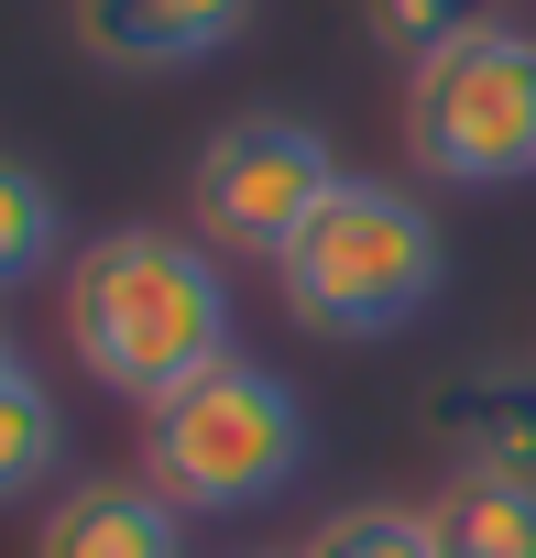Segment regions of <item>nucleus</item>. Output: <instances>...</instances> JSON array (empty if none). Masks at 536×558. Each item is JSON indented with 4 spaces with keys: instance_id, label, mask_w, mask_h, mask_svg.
I'll return each instance as SVG.
<instances>
[{
    "instance_id": "obj_1",
    "label": "nucleus",
    "mask_w": 536,
    "mask_h": 558,
    "mask_svg": "<svg viewBox=\"0 0 536 558\" xmlns=\"http://www.w3.org/2000/svg\"><path fill=\"white\" fill-rule=\"evenodd\" d=\"M66 351L88 362V384L132 395L143 416L197 384L208 362H230V274L197 230H99L66 252Z\"/></svg>"
},
{
    "instance_id": "obj_2",
    "label": "nucleus",
    "mask_w": 536,
    "mask_h": 558,
    "mask_svg": "<svg viewBox=\"0 0 536 558\" xmlns=\"http://www.w3.org/2000/svg\"><path fill=\"white\" fill-rule=\"evenodd\" d=\"M438 274H449V241L438 219L394 186V175H340V197L296 230V252L275 263V286H285V318L307 340H394L427 318L438 296Z\"/></svg>"
},
{
    "instance_id": "obj_3",
    "label": "nucleus",
    "mask_w": 536,
    "mask_h": 558,
    "mask_svg": "<svg viewBox=\"0 0 536 558\" xmlns=\"http://www.w3.org/2000/svg\"><path fill=\"white\" fill-rule=\"evenodd\" d=\"M296 471H307V405H296L285 373H263L241 351L208 362L197 384H175L143 416V482L175 514H252Z\"/></svg>"
},
{
    "instance_id": "obj_4",
    "label": "nucleus",
    "mask_w": 536,
    "mask_h": 558,
    "mask_svg": "<svg viewBox=\"0 0 536 558\" xmlns=\"http://www.w3.org/2000/svg\"><path fill=\"white\" fill-rule=\"evenodd\" d=\"M405 154L438 186H514L536 175V34L492 23L427 66H405Z\"/></svg>"
},
{
    "instance_id": "obj_5",
    "label": "nucleus",
    "mask_w": 536,
    "mask_h": 558,
    "mask_svg": "<svg viewBox=\"0 0 536 558\" xmlns=\"http://www.w3.org/2000/svg\"><path fill=\"white\" fill-rule=\"evenodd\" d=\"M340 154L318 121H285V110H252V121H219L186 165V208H197V241L208 252H241V263H285L296 230L340 197Z\"/></svg>"
},
{
    "instance_id": "obj_6",
    "label": "nucleus",
    "mask_w": 536,
    "mask_h": 558,
    "mask_svg": "<svg viewBox=\"0 0 536 558\" xmlns=\"http://www.w3.org/2000/svg\"><path fill=\"white\" fill-rule=\"evenodd\" d=\"M252 34V0H77V45L110 77H186Z\"/></svg>"
},
{
    "instance_id": "obj_7",
    "label": "nucleus",
    "mask_w": 536,
    "mask_h": 558,
    "mask_svg": "<svg viewBox=\"0 0 536 558\" xmlns=\"http://www.w3.org/2000/svg\"><path fill=\"white\" fill-rule=\"evenodd\" d=\"M427 438L449 449V471H503L536 482V362H471L427 395Z\"/></svg>"
},
{
    "instance_id": "obj_8",
    "label": "nucleus",
    "mask_w": 536,
    "mask_h": 558,
    "mask_svg": "<svg viewBox=\"0 0 536 558\" xmlns=\"http://www.w3.org/2000/svg\"><path fill=\"white\" fill-rule=\"evenodd\" d=\"M34 558H186V514L143 471H88L45 504Z\"/></svg>"
},
{
    "instance_id": "obj_9",
    "label": "nucleus",
    "mask_w": 536,
    "mask_h": 558,
    "mask_svg": "<svg viewBox=\"0 0 536 558\" xmlns=\"http://www.w3.org/2000/svg\"><path fill=\"white\" fill-rule=\"evenodd\" d=\"M427 536H438V558H536V482L449 471L427 493Z\"/></svg>"
},
{
    "instance_id": "obj_10",
    "label": "nucleus",
    "mask_w": 536,
    "mask_h": 558,
    "mask_svg": "<svg viewBox=\"0 0 536 558\" xmlns=\"http://www.w3.org/2000/svg\"><path fill=\"white\" fill-rule=\"evenodd\" d=\"M56 252H66L56 186H45L23 154H0V296H23L34 274H56Z\"/></svg>"
},
{
    "instance_id": "obj_11",
    "label": "nucleus",
    "mask_w": 536,
    "mask_h": 558,
    "mask_svg": "<svg viewBox=\"0 0 536 558\" xmlns=\"http://www.w3.org/2000/svg\"><path fill=\"white\" fill-rule=\"evenodd\" d=\"M56 460H66V416L34 384V362H12V373H0V504H23Z\"/></svg>"
},
{
    "instance_id": "obj_12",
    "label": "nucleus",
    "mask_w": 536,
    "mask_h": 558,
    "mask_svg": "<svg viewBox=\"0 0 536 558\" xmlns=\"http://www.w3.org/2000/svg\"><path fill=\"white\" fill-rule=\"evenodd\" d=\"M362 23H373V45H383V56L427 66V56H449V45L492 34V23H503V0H362Z\"/></svg>"
},
{
    "instance_id": "obj_13",
    "label": "nucleus",
    "mask_w": 536,
    "mask_h": 558,
    "mask_svg": "<svg viewBox=\"0 0 536 558\" xmlns=\"http://www.w3.org/2000/svg\"><path fill=\"white\" fill-rule=\"evenodd\" d=\"M296 558H438V536H427V504H340Z\"/></svg>"
},
{
    "instance_id": "obj_14",
    "label": "nucleus",
    "mask_w": 536,
    "mask_h": 558,
    "mask_svg": "<svg viewBox=\"0 0 536 558\" xmlns=\"http://www.w3.org/2000/svg\"><path fill=\"white\" fill-rule=\"evenodd\" d=\"M12 362H23V351H12V329H0V373H12Z\"/></svg>"
}]
</instances>
